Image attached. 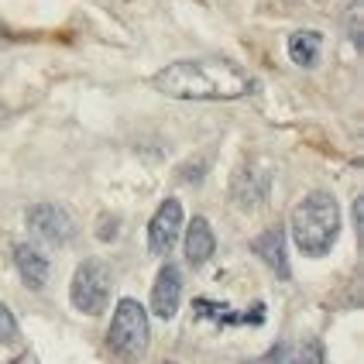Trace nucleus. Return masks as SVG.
Listing matches in <instances>:
<instances>
[{
	"mask_svg": "<svg viewBox=\"0 0 364 364\" xmlns=\"http://www.w3.org/2000/svg\"><path fill=\"white\" fill-rule=\"evenodd\" d=\"M217 251V237H213V227L206 217H193L189 227H186V237H182V255L193 268H203V264L213 258Z\"/></svg>",
	"mask_w": 364,
	"mask_h": 364,
	"instance_id": "9d476101",
	"label": "nucleus"
},
{
	"mask_svg": "<svg viewBox=\"0 0 364 364\" xmlns=\"http://www.w3.org/2000/svg\"><path fill=\"white\" fill-rule=\"evenodd\" d=\"M151 330H148V313L138 299L124 296L121 303L114 306V320L107 330V347L121 358V361H138L148 350Z\"/></svg>",
	"mask_w": 364,
	"mask_h": 364,
	"instance_id": "7ed1b4c3",
	"label": "nucleus"
},
{
	"mask_svg": "<svg viewBox=\"0 0 364 364\" xmlns=\"http://www.w3.org/2000/svg\"><path fill=\"white\" fill-rule=\"evenodd\" d=\"M193 313L196 316H203V320H213V323H220V326H258L264 323V306H255V313L247 309V313H234V309H227V306L220 303H210V299H196L193 303Z\"/></svg>",
	"mask_w": 364,
	"mask_h": 364,
	"instance_id": "f8f14e48",
	"label": "nucleus"
},
{
	"mask_svg": "<svg viewBox=\"0 0 364 364\" xmlns=\"http://www.w3.org/2000/svg\"><path fill=\"white\" fill-rule=\"evenodd\" d=\"M354 227H358V234L364 230V196L354 200Z\"/></svg>",
	"mask_w": 364,
	"mask_h": 364,
	"instance_id": "a211bd4d",
	"label": "nucleus"
},
{
	"mask_svg": "<svg viewBox=\"0 0 364 364\" xmlns=\"http://www.w3.org/2000/svg\"><path fill=\"white\" fill-rule=\"evenodd\" d=\"M4 35H7V31H4V24H0V38H4Z\"/></svg>",
	"mask_w": 364,
	"mask_h": 364,
	"instance_id": "aec40b11",
	"label": "nucleus"
},
{
	"mask_svg": "<svg viewBox=\"0 0 364 364\" xmlns=\"http://www.w3.org/2000/svg\"><path fill=\"white\" fill-rule=\"evenodd\" d=\"M182 303V272L172 262H165L155 275V285H151V313L159 320H172L179 313Z\"/></svg>",
	"mask_w": 364,
	"mask_h": 364,
	"instance_id": "6e6552de",
	"label": "nucleus"
},
{
	"mask_svg": "<svg viewBox=\"0 0 364 364\" xmlns=\"http://www.w3.org/2000/svg\"><path fill=\"white\" fill-rule=\"evenodd\" d=\"M323 52V35L320 31H292L289 35V59L303 69H316Z\"/></svg>",
	"mask_w": 364,
	"mask_h": 364,
	"instance_id": "ddd939ff",
	"label": "nucleus"
},
{
	"mask_svg": "<svg viewBox=\"0 0 364 364\" xmlns=\"http://www.w3.org/2000/svg\"><path fill=\"white\" fill-rule=\"evenodd\" d=\"M28 227H31L35 237H41V241H48V244H69L76 237L73 217L62 206H55V203H35L28 210Z\"/></svg>",
	"mask_w": 364,
	"mask_h": 364,
	"instance_id": "423d86ee",
	"label": "nucleus"
},
{
	"mask_svg": "<svg viewBox=\"0 0 364 364\" xmlns=\"http://www.w3.org/2000/svg\"><path fill=\"white\" fill-rule=\"evenodd\" d=\"M292 241L306 258H323L341 237V206L333 200V193L316 189L296 203L292 210Z\"/></svg>",
	"mask_w": 364,
	"mask_h": 364,
	"instance_id": "f03ea898",
	"label": "nucleus"
},
{
	"mask_svg": "<svg viewBox=\"0 0 364 364\" xmlns=\"http://www.w3.org/2000/svg\"><path fill=\"white\" fill-rule=\"evenodd\" d=\"M272 193V168L264 162H244L230 179V200L241 210H262Z\"/></svg>",
	"mask_w": 364,
	"mask_h": 364,
	"instance_id": "39448f33",
	"label": "nucleus"
},
{
	"mask_svg": "<svg viewBox=\"0 0 364 364\" xmlns=\"http://www.w3.org/2000/svg\"><path fill=\"white\" fill-rule=\"evenodd\" d=\"M247 364H285V347L275 344L268 354H262V358H255V361H247Z\"/></svg>",
	"mask_w": 364,
	"mask_h": 364,
	"instance_id": "f3484780",
	"label": "nucleus"
},
{
	"mask_svg": "<svg viewBox=\"0 0 364 364\" xmlns=\"http://www.w3.org/2000/svg\"><path fill=\"white\" fill-rule=\"evenodd\" d=\"M151 86L172 100H237L251 93V76L230 59H182L159 69Z\"/></svg>",
	"mask_w": 364,
	"mask_h": 364,
	"instance_id": "f257e3e1",
	"label": "nucleus"
},
{
	"mask_svg": "<svg viewBox=\"0 0 364 364\" xmlns=\"http://www.w3.org/2000/svg\"><path fill=\"white\" fill-rule=\"evenodd\" d=\"M14 268H18L21 282L35 292L45 289V282H48V258L35 244H14Z\"/></svg>",
	"mask_w": 364,
	"mask_h": 364,
	"instance_id": "9b49d317",
	"label": "nucleus"
},
{
	"mask_svg": "<svg viewBox=\"0 0 364 364\" xmlns=\"http://www.w3.org/2000/svg\"><path fill=\"white\" fill-rule=\"evenodd\" d=\"M289 364H326V350L320 341H303L296 347V354L289 358Z\"/></svg>",
	"mask_w": 364,
	"mask_h": 364,
	"instance_id": "2eb2a0df",
	"label": "nucleus"
},
{
	"mask_svg": "<svg viewBox=\"0 0 364 364\" xmlns=\"http://www.w3.org/2000/svg\"><path fill=\"white\" fill-rule=\"evenodd\" d=\"M69 299L82 316H100L110 306V268L100 258H86L80 262L73 285H69Z\"/></svg>",
	"mask_w": 364,
	"mask_h": 364,
	"instance_id": "20e7f679",
	"label": "nucleus"
},
{
	"mask_svg": "<svg viewBox=\"0 0 364 364\" xmlns=\"http://www.w3.org/2000/svg\"><path fill=\"white\" fill-rule=\"evenodd\" d=\"M251 251H255V255H258V258L272 268V275H279V279H289V275H292V268H289V251H285L282 223H279V227H268V230H262V234L251 241Z\"/></svg>",
	"mask_w": 364,
	"mask_h": 364,
	"instance_id": "1a4fd4ad",
	"label": "nucleus"
},
{
	"mask_svg": "<svg viewBox=\"0 0 364 364\" xmlns=\"http://www.w3.org/2000/svg\"><path fill=\"white\" fill-rule=\"evenodd\" d=\"M14 337H18V320L7 306L0 303V344H11Z\"/></svg>",
	"mask_w": 364,
	"mask_h": 364,
	"instance_id": "dca6fc26",
	"label": "nucleus"
},
{
	"mask_svg": "<svg viewBox=\"0 0 364 364\" xmlns=\"http://www.w3.org/2000/svg\"><path fill=\"white\" fill-rule=\"evenodd\" d=\"M344 31H347V41L354 48H361L364 38H361V0H350L344 11Z\"/></svg>",
	"mask_w": 364,
	"mask_h": 364,
	"instance_id": "4468645a",
	"label": "nucleus"
},
{
	"mask_svg": "<svg viewBox=\"0 0 364 364\" xmlns=\"http://www.w3.org/2000/svg\"><path fill=\"white\" fill-rule=\"evenodd\" d=\"M7 121V110H4V107H0V124Z\"/></svg>",
	"mask_w": 364,
	"mask_h": 364,
	"instance_id": "6ab92c4d",
	"label": "nucleus"
},
{
	"mask_svg": "<svg viewBox=\"0 0 364 364\" xmlns=\"http://www.w3.org/2000/svg\"><path fill=\"white\" fill-rule=\"evenodd\" d=\"M179 234H182V203L168 196V200L159 203L155 217L148 223V251L165 258V255L176 247Z\"/></svg>",
	"mask_w": 364,
	"mask_h": 364,
	"instance_id": "0eeeda50",
	"label": "nucleus"
}]
</instances>
